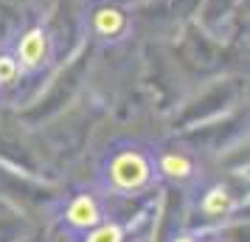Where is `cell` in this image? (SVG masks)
I'll use <instances>...</instances> for the list:
<instances>
[{
    "label": "cell",
    "mask_w": 250,
    "mask_h": 242,
    "mask_svg": "<svg viewBox=\"0 0 250 242\" xmlns=\"http://www.w3.org/2000/svg\"><path fill=\"white\" fill-rule=\"evenodd\" d=\"M155 177V158L138 144H126L104 158L102 180L115 195H132L146 189Z\"/></svg>",
    "instance_id": "6da1fadb"
},
{
    "label": "cell",
    "mask_w": 250,
    "mask_h": 242,
    "mask_svg": "<svg viewBox=\"0 0 250 242\" xmlns=\"http://www.w3.org/2000/svg\"><path fill=\"white\" fill-rule=\"evenodd\" d=\"M12 51H14V57H17V62H20L23 70L40 73L54 59V37H51V31L42 23L28 25L23 34L17 37V43H14Z\"/></svg>",
    "instance_id": "7a4b0ae2"
},
{
    "label": "cell",
    "mask_w": 250,
    "mask_h": 242,
    "mask_svg": "<svg viewBox=\"0 0 250 242\" xmlns=\"http://www.w3.org/2000/svg\"><path fill=\"white\" fill-rule=\"evenodd\" d=\"M129 31V14L115 6V3H102L90 12V34L102 43H118Z\"/></svg>",
    "instance_id": "3957f363"
},
{
    "label": "cell",
    "mask_w": 250,
    "mask_h": 242,
    "mask_svg": "<svg viewBox=\"0 0 250 242\" xmlns=\"http://www.w3.org/2000/svg\"><path fill=\"white\" fill-rule=\"evenodd\" d=\"M155 175L160 177H166L169 183H191L194 177H197V163L188 152L183 150H163L158 152V158H155Z\"/></svg>",
    "instance_id": "277c9868"
},
{
    "label": "cell",
    "mask_w": 250,
    "mask_h": 242,
    "mask_svg": "<svg viewBox=\"0 0 250 242\" xmlns=\"http://www.w3.org/2000/svg\"><path fill=\"white\" fill-rule=\"evenodd\" d=\"M65 222L73 231H90L99 222H104L102 214V203L96 195H76L65 208Z\"/></svg>",
    "instance_id": "5b68a950"
},
{
    "label": "cell",
    "mask_w": 250,
    "mask_h": 242,
    "mask_svg": "<svg viewBox=\"0 0 250 242\" xmlns=\"http://www.w3.org/2000/svg\"><path fill=\"white\" fill-rule=\"evenodd\" d=\"M233 206H236V200H233L228 186H211L203 195V200H200V211L205 214V220L228 217L233 211Z\"/></svg>",
    "instance_id": "8992f818"
},
{
    "label": "cell",
    "mask_w": 250,
    "mask_h": 242,
    "mask_svg": "<svg viewBox=\"0 0 250 242\" xmlns=\"http://www.w3.org/2000/svg\"><path fill=\"white\" fill-rule=\"evenodd\" d=\"M23 73L25 70L20 68L12 48H0V90H12Z\"/></svg>",
    "instance_id": "52a82bcc"
},
{
    "label": "cell",
    "mask_w": 250,
    "mask_h": 242,
    "mask_svg": "<svg viewBox=\"0 0 250 242\" xmlns=\"http://www.w3.org/2000/svg\"><path fill=\"white\" fill-rule=\"evenodd\" d=\"M87 242H121V228L115 222H99L87 231Z\"/></svg>",
    "instance_id": "ba28073f"
},
{
    "label": "cell",
    "mask_w": 250,
    "mask_h": 242,
    "mask_svg": "<svg viewBox=\"0 0 250 242\" xmlns=\"http://www.w3.org/2000/svg\"><path fill=\"white\" fill-rule=\"evenodd\" d=\"M174 242H197V240H194V237H177Z\"/></svg>",
    "instance_id": "9c48e42d"
}]
</instances>
